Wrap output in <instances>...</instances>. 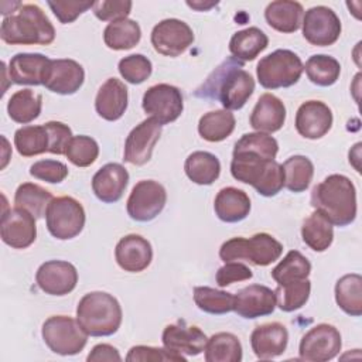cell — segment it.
Masks as SVG:
<instances>
[{
	"label": "cell",
	"mask_w": 362,
	"mask_h": 362,
	"mask_svg": "<svg viewBox=\"0 0 362 362\" xmlns=\"http://www.w3.org/2000/svg\"><path fill=\"white\" fill-rule=\"evenodd\" d=\"M284 187L291 192H303L308 188L314 175V165L305 156H291L283 164Z\"/></svg>",
	"instance_id": "obj_39"
},
{
	"label": "cell",
	"mask_w": 362,
	"mask_h": 362,
	"mask_svg": "<svg viewBox=\"0 0 362 362\" xmlns=\"http://www.w3.org/2000/svg\"><path fill=\"white\" fill-rule=\"evenodd\" d=\"M141 106L150 117L163 126L175 122L181 116L184 100L178 88L168 83H157L144 92Z\"/></svg>",
	"instance_id": "obj_10"
},
{
	"label": "cell",
	"mask_w": 362,
	"mask_h": 362,
	"mask_svg": "<svg viewBox=\"0 0 362 362\" xmlns=\"http://www.w3.org/2000/svg\"><path fill=\"white\" fill-rule=\"evenodd\" d=\"M1 240L13 249H25L37 238L35 218L25 209L14 206L3 211L0 225Z\"/></svg>",
	"instance_id": "obj_16"
},
{
	"label": "cell",
	"mask_w": 362,
	"mask_h": 362,
	"mask_svg": "<svg viewBox=\"0 0 362 362\" xmlns=\"http://www.w3.org/2000/svg\"><path fill=\"white\" fill-rule=\"evenodd\" d=\"M14 146L20 156L33 157L48 151L49 137L44 124L23 126L14 133Z\"/></svg>",
	"instance_id": "obj_41"
},
{
	"label": "cell",
	"mask_w": 362,
	"mask_h": 362,
	"mask_svg": "<svg viewBox=\"0 0 362 362\" xmlns=\"http://www.w3.org/2000/svg\"><path fill=\"white\" fill-rule=\"evenodd\" d=\"M127 362H146V361H175V362H185L187 358L182 355H177L170 352L165 348H156L147 345H136L132 346L129 354L126 355Z\"/></svg>",
	"instance_id": "obj_47"
},
{
	"label": "cell",
	"mask_w": 362,
	"mask_h": 362,
	"mask_svg": "<svg viewBox=\"0 0 362 362\" xmlns=\"http://www.w3.org/2000/svg\"><path fill=\"white\" fill-rule=\"evenodd\" d=\"M119 72L124 81L133 85L143 83L150 78L153 66L147 57L141 54H132L119 61Z\"/></svg>",
	"instance_id": "obj_46"
},
{
	"label": "cell",
	"mask_w": 362,
	"mask_h": 362,
	"mask_svg": "<svg viewBox=\"0 0 362 362\" xmlns=\"http://www.w3.org/2000/svg\"><path fill=\"white\" fill-rule=\"evenodd\" d=\"M283 253V245L272 235L260 232L246 239L242 236L232 238L222 243L219 249L221 260L238 262L247 260L256 266H269Z\"/></svg>",
	"instance_id": "obj_6"
},
{
	"label": "cell",
	"mask_w": 362,
	"mask_h": 362,
	"mask_svg": "<svg viewBox=\"0 0 362 362\" xmlns=\"http://www.w3.org/2000/svg\"><path fill=\"white\" fill-rule=\"evenodd\" d=\"M242 68V61L229 57L195 90V96L216 99L226 110L242 109L255 90L252 75Z\"/></svg>",
	"instance_id": "obj_2"
},
{
	"label": "cell",
	"mask_w": 362,
	"mask_h": 362,
	"mask_svg": "<svg viewBox=\"0 0 362 362\" xmlns=\"http://www.w3.org/2000/svg\"><path fill=\"white\" fill-rule=\"evenodd\" d=\"M52 199L54 197L48 189L33 182H24L18 185L14 194V205L17 208L25 209L35 219H40L45 215L47 208Z\"/></svg>",
	"instance_id": "obj_37"
},
{
	"label": "cell",
	"mask_w": 362,
	"mask_h": 362,
	"mask_svg": "<svg viewBox=\"0 0 362 362\" xmlns=\"http://www.w3.org/2000/svg\"><path fill=\"white\" fill-rule=\"evenodd\" d=\"M45 222L48 232L54 238L59 240L72 239L85 226L83 206L72 197H57L47 208Z\"/></svg>",
	"instance_id": "obj_9"
},
{
	"label": "cell",
	"mask_w": 362,
	"mask_h": 362,
	"mask_svg": "<svg viewBox=\"0 0 362 362\" xmlns=\"http://www.w3.org/2000/svg\"><path fill=\"white\" fill-rule=\"evenodd\" d=\"M141 30L137 21L130 18H120L112 21L103 30V41L107 48L115 51L130 49L139 44Z\"/></svg>",
	"instance_id": "obj_33"
},
{
	"label": "cell",
	"mask_w": 362,
	"mask_h": 362,
	"mask_svg": "<svg viewBox=\"0 0 362 362\" xmlns=\"http://www.w3.org/2000/svg\"><path fill=\"white\" fill-rule=\"evenodd\" d=\"M122 307L109 293L92 291L85 294L76 307V320L90 337H109L122 324Z\"/></svg>",
	"instance_id": "obj_5"
},
{
	"label": "cell",
	"mask_w": 362,
	"mask_h": 362,
	"mask_svg": "<svg viewBox=\"0 0 362 362\" xmlns=\"http://www.w3.org/2000/svg\"><path fill=\"white\" fill-rule=\"evenodd\" d=\"M235 124L236 120L230 110H211L201 116L198 122V133L204 140L218 143L232 134V132L235 130Z\"/></svg>",
	"instance_id": "obj_32"
},
{
	"label": "cell",
	"mask_w": 362,
	"mask_h": 362,
	"mask_svg": "<svg viewBox=\"0 0 362 362\" xmlns=\"http://www.w3.org/2000/svg\"><path fill=\"white\" fill-rule=\"evenodd\" d=\"M301 238L303 242L314 252H324L334 240V229L329 221L315 211L304 219L301 226Z\"/></svg>",
	"instance_id": "obj_36"
},
{
	"label": "cell",
	"mask_w": 362,
	"mask_h": 362,
	"mask_svg": "<svg viewBox=\"0 0 362 362\" xmlns=\"http://www.w3.org/2000/svg\"><path fill=\"white\" fill-rule=\"evenodd\" d=\"M35 281L45 294L65 296L76 287L78 272L69 262L49 260L38 267Z\"/></svg>",
	"instance_id": "obj_17"
},
{
	"label": "cell",
	"mask_w": 362,
	"mask_h": 362,
	"mask_svg": "<svg viewBox=\"0 0 362 362\" xmlns=\"http://www.w3.org/2000/svg\"><path fill=\"white\" fill-rule=\"evenodd\" d=\"M187 4L198 11H205V10H209L211 7L216 6L218 1H211V3H202V1H187Z\"/></svg>",
	"instance_id": "obj_54"
},
{
	"label": "cell",
	"mask_w": 362,
	"mask_h": 362,
	"mask_svg": "<svg viewBox=\"0 0 362 362\" xmlns=\"http://www.w3.org/2000/svg\"><path fill=\"white\" fill-rule=\"evenodd\" d=\"M85 81L82 65L74 59H51L42 86L58 95H74Z\"/></svg>",
	"instance_id": "obj_19"
},
{
	"label": "cell",
	"mask_w": 362,
	"mask_h": 362,
	"mask_svg": "<svg viewBox=\"0 0 362 362\" xmlns=\"http://www.w3.org/2000/svg\"><path fill=\"white\" fill-rule=\"evenodd\" d=\"M129 173L117 163H107L92 178V189L96 198L105 204L117 202L127 187Z\"/></svg>",
	"instance_id": "obj_23"
},
{
	"label": "cell",
	"mask_w": 362,
	"mask_h": 362,
	"mask_svg": "<svg viewBox=\"0 0 362 362\" xmlns=\"http://www.w3.org/2000/svg\"><path fill=\"white\" fill-rule=\"evenodd\" d=\"M252 270L240 262H226L216 272V283L219 287L230 286L236 281H245L252 279Z\"/></svg>",
	"instance_id": "obj_52"
},
{
	"label": "cell",
	"mask_w": 362,
	"mask_h": 362,
	"mask_svg": "<svg viewBox=\"0 0 362 362\" xmlns=\"http://www.w3.org/2000/svg\"><path fill=\"white\" fill-rule=\"evenodd\" d=\"M0 37L10 45H49L55 38V28L37 4H21L4 17Z\"/></svg>",
	"instance_id": "obj_4"
},
{
	"label": "cell",
	"mask_w": 362,
	"mask_h": 362,
	"mask_svg": "<svg viewBox=\"0 0 362 362\" xmlns=\"http://www.w3.org/2000/svg\"><path fill=\"white\" fill-rule=\"evenodd\" d=\"M51 59L42 54L20 52L8 62V75L17 85H42Z\"/></svg>",
	"instance_id": "obj_25"
},
{
	"label": "cell",
	"mask_w": 362,
	"mask_h": 362,
	"mask_svg": "<svg viewBox=\"0 0 362 362\" xmlns=\"http://www.w3.org/2000/svg\"><path fill=\"white\" fill-rule=\"evenodd\" d=\"M42 109V96L33 89H21L11 95L7 103L10 119L20 124L35 120Z\"/></svg>",
	"instance_id": "obj_35"
},
{
	"label": "cell",
	"mask_w": 362,
	"mask_h": 362,
	"mask_svg": "<svg viewBox=\"0 0 362 362\" xmlns=\"http://www.w3.org/2000/svg\"><path fill=\"white\" fill-rule=\"evenodd\" d=\"M269 45L267 35L257 27L238 31L229 41V51L233 58L245 62L253 61Z\"/></svg>",
	"instance_id": "obj_30"
},
{
	"label": "cell",
	"mask_w": 362,
	"mask_h": 362,
	"mask_svg": "<svg viewBox=\"0 0 362 362\" xmlns=\"http://www.w3.org/2000/svg\"><path fill=\"white\" fill-rule=\"evenodd\" d=\"M165 202L167 192L160 182L154 180H141L133 187L126 208L133 221L148 222L164 209Z\"/></svg>",
	"instance_id": "obj_11"
},
{
	"label": "cell",
	"mask_w": 362,
	"mask_h": 362,
	"mask_svg": "<svg viewBox=\"0 0 362 362\" xmlns=\"http://www.w3.org/2000/svg\"><path fill=\"white\" fill-rule=\"evenodd\" d=\"M206 362H240L242 345L236 335L230 332H218L208 338L205 345Z\"/></svg>",
	"instance_id": "obj_38"
},
{
	"label": "cell",
	"mask_w": 362,
	"mask_h": 362,
	"mask_svg": "<svg viewBox=\"0 0 362 362\" xmlns=\"http://www.w3.org/2000/svg\"><path fill=\"white\" fill-rule=\"evenodd\" d=\"M303 37L315 47H328L341 35V20L335 11L325 6H315L303 16Z\"/></svg>",
	"instance_id": "obj_13"
},
{
	"label": "cell",
	"mask_w": 362,
	"mask_h": 362,
	"mask_svg": "<svg viewBox=\"0 0 362 362\" xmlns=\"http://www.w3.org/2000/svg\"><path fill=\"white\" fill-rule=\"evenodd\" d=\"M311 273V263L308 259L301 255L298 250H290L283 260L272 270V277L274 281L281 286L291 281H298L308 279Z\"/></svg>",
	"instance_id": "obj_40"
},
{
	"label": "cell",
	"mask_w": 362,
	"mask_h": 362,
	"mask_svg": "<svg viewBox=\"0 0 362 362\" xmlns=\"http://www.w3.org/2000/svg\"><path fill=\"white\" fill-rule=\"evenodd\" d=\"M151 45L156 52L165 57H178L194 42L191 27L178 18H165L154 25Z\"/></svg>",
	"instance_id": "obj_14"
},
{
	"label": "cell",
	"mask_w": 362,
	"mask_h": 362,
	"mask_svg": "<svg viewBox=\"0 0 362 362\" xmlns=\"http://www.w3.org/2000/svg\"><path fill=\"white\" fill-rule=\"evenodd\" d=\"M42 339L45 345L58 355L71 356L79 354L88 341V334L78 320L68 315H52L42 324Z\"/></svg>",
	"instance_id": "obj_8"
},
{
	"label": "cell",
	"mask_w": 362,
	"mask_h": 362,
	"mask_svg": "<svg viewBox=\"0 0 362 362\" xmlns=\"http://www.w3.org/2000/svg\"><path fill=\"white\" fill-rule=\"evenodd\" d=\"M304 8L298 1L277 0L267 4L264 18L267 24L279 33L290 34L300 28L303 23Z\"/></svg>",
	"instance_id": "obj_29"
},
{
	"label": "cell",
	"mask_w": 362,
	"mask_h": 362,
	"mask_svg": "<svg viewBox=\"0 0 362 362\" xmlns=\"http://www.w3.org/2000/svg\"><path fill=\"white\" fill-rule=\"evenodd\" d=\"M194 301L201 311L216 315L230 313L235 307V296L232 293L206 286L194 288Z\"/></svg>",
	"instance_id": "obj_43"
},
{
	"label": "cell",
	"mask_w": 362,
	"mask_h": 362,
	"mask_svg": "<svg viewBox=\"0 0 362 362\" xmlns=\"http://www.w3.org/2000/svg\"><path fill=\"white\" fill-rule=\"evenodd\" d=\"M65 156L76 167H89L99 156V146L96 140L89 136H74L68 144Z\"/></svg>",
	"instance_id": "obj_45"
},
{
	"label": "cell",
	"mask_w": 362,
	"mask_h": 362,
	"mask_svg": "<svg viewBox=\"0 0 362 362\" xmlns=\"http://www.w3.org/2000/svg\"><path fill=\"white\" fill-rule=\"evenodd\" d=\"M286 122V106L273 93H263L250 115V126L260 133H274Z\"/></svg>",
	"instance_id": "obj_27"
},
{
	"label": "cell",
	"mask_w": 362,
	"mask_h": 362,
	"mask_svg": "<svg viewBox=\"0 0 362 362\" xmlns=\"http://www.w3.org/2000/svg\"><path fill=\"white\" fill-rule=\"evenodd\" d=\"M311 206L331 225L346 226L356 218V189L342 174L328 175L311 191Z\"/></svg>",
	"instance_id": "obj_3"
},
{
	"label": "cell",
	"mask_w": 362,
	"mask_h": 362,
	"mask_svg": "<svg viewBox=\"0 0 362 362\" xmlns=\"http://www.w3.org/2000/svg\"><path fill=\"white\" fill-rule=\"evenodd\" d=\"M30 175L51 184L62 182L68 175V168L57 160H40L30 167Z\"/></svg>",
	"instance_id": "obj_48"
},
{
	"label": "cell",
	"mask_w": 362,
	"mask_h": 362,
	"mask_svg": "<svg viewBox=\"0 0 362 362\" xmlns=\"http://www.w3.org/2000/svg\"><path fill=\"white\" fill-rule=\"evenodd\" d=\"M332 127V112L321 100H307L297 109L296 129L300 136L317 140Z\"/></svg>",
	"instance_id": "obj_20"
},
{
	"label": "cell",
	"mask_w": 362,
	"mask_h": 362,
	"mask_svg": "<svg viewBox=\"0 0 362 362\" xmlns=\"http://www.w3.org/2000/svg\"><path fill=\"white\" fill-rule=\"evenodd\" d=\"M161 341L170 352L182 356H197L205 351L208 338L197 325H187L185 321H178L164 328Z\"/></svg>",
	"instance_id": "obj_18"
},
{
	"label": "cell",
	"mask_w": 362,
	"mask_h": 362,
	"mask_svg": "<svg viewBox=\"0 0 362 362\" xmlns=\"http://www.w3.org/2000/svg\"><path fill=\"white\" fill-rule=\"evenodd\" d=\"M279 143L267 133H246L236 143L230 174L235 180L252 185L263 197H274L284 187L281 164L276 161Z\"/></svg>",
	"instance_id": "obj_1"
},
{
	"label": "cell",
	"mask_w": 362,
	"mask_h": 362,
	"mask_svg": "<svg viewBox=\"0 0 362 362\" xmlns=\"http://www.w3.org/2000/svg\"><path fill=\"white\" fill-rule=\"evenodd\" d=\"M276 308V296L274 290L262 286L250 284L235 294V307L233 311L247 320L259 318L269 315Z\"/></svg>",
	"instance_id": "obj_21"
},
{
	"label": "cell",
	"mask_w": 362,
	"mask_h": 362,
	"mask_svg": "<svg viewBox=\"0 0 362 362\" xmlns=\"http://www.w3.org/2000/svg\"><path fill=\"white\" fill-rule=\"evenodd\" d=\"M287 342V328L280 322L257 325L250 335L252 351L259 359H272L280 356L286 351Z\"/></svg>",
	"instance_id": "obj_24"
},
{
	"label": "cell",
	"mask_w": 362,
	"mask_h": 362,
	"mask_svg": "<svg viewBox=\"0 0 362 362\" xmlns=\"http://www.w3.org/2000/svg\"><path fill=\"white\" fill-rule=\"evenodd\" d=\"M310 291L311 281L308 279L277 286V288L274 290L276 305L284 313L296 311L305 305L310 297Z\"/></svg>",
	"instance_id": "obj_44"
},
{
	"label": "cell",
	"mask_w": 362,
	"mask_h": 362,
	"mask_svg": "<svg viewBox=\"0 0 362 362\" xmlns=\"http://www.w3.org/2000/svg\"><path fill=\"white\" fill-rule=\"evenodd\" d=\"M341 346V334L334 325L317 324L303 335L298 354L303 361L327 362L339 354Z\"/></svg>",
	"instance_id": "obj_12"
},
{
	"label": "cell",
	"mask_w": 362,
	"mask_h": 362,
	"mask_svg": "<svg viewBox=\"0 0 362 362\" xmlns=\"http://www.w3.org/2000/svg\"><path fill=\"white\" fill-rule=\"evenodd\" d=\"M49 137V148L48 153L62 156L66 153L68 144L71 141L72 132L71 129L62 122H48L44 124Z\"/></svg>",
	"instance_id": "obj_50"
},
{
	"label": "cell",
	"mask_w": 362,
	"mask_h": 362,
	"mask_svg": "<svg viewBox=\"0 0 362 362\" xmlns=\"http://www.w3.org/2000/svg\"><path fill=\"white\" fill-rule=\"evenodd\" d=\"M214 209L216 216L226 223H235L243 221L250 212L249 195L235 187L222 188L214 201Z\"/></svg>",
	"instance_id": "obj_28"
},
{
	"label": "cell",
	"mask_w": 362,
	"mask_h": 362,
	"mask_svg": "<svg viewBox=\"0 0 362 362\" xmlns=\"http://www.w3.org/2000/svg\"><path fill=\"white\" fill-rule=\"evenodd\" d=\"M184 170L192 182L198 185H211L221 174V163L216 156L208 151H194L187 157Z\"/></svg>",
	"instance_id": "obj_31"
},
{
	"label": "cell",
	"mask_w": 362,
	"mask_h": 362,
	"mask_svg": "<svg viewBox=\"0 0 362 362\" xmlns=\"http://www.w3.org/2000/svg\"><path fill=\"white\" fill-rule=\"evenodd\" d=\"M160 136L161 124L153 117L144 119L126 137L123 160L133 165L146 164L151 158L154 146Z\"/></svg>",
	"instance_id": "obj_15"
},
{
	"label": "cell",
	"mask_w": 362,
	"mask_h": 362,
	"mask_svg": "<svg viewBox=\"0 0 362 362\" xmlns=\"http://www.w3.org/2000/svg\"><path fill=\"white\" fill-rule=\"evenodd\" d=\"M86 361L88 362H100V361L120 362L122 356L115 346H112L109 344H98L92 348V351L86 356Z\"/></svg>",
	"instance_id": "obj_53"
},
{
	"label": "cell",
	"mask_w": 362,
	"mask_h": 362,
	"mask_svg": "<svg viewBox=\"0 0 362 362\" xmlns=\"http://www.w3.org/2000/svg\"><path fill=\"white\" fill-rule=\"evenodd\" d=\"M96 113L107 120H119L127 109V88L117 78H109L99 88L95 99Z\"/></svg>",
	"instance_id": "obj_26"
},
{
	"label": "cell",
	"mask_w": 362,
	"mask_h": 362,
	"mask_svg": "<svg viewBox=\"0 0 362 362\" xmlns=\"http://www.w3.org/2000/svg\"><path fill=\"white\" fill-rule=\"evenodd\" d=\"M115 257L124 272L139 273L150 266L153 260V249L146 238L130 233L117 242Z\"/></svg>",
	"instance_id": "obj_22"
},
{
	"label": "cell",
	"mask_w": 362,
	"mask_h": 362,
	"mask_svg": "<svg viewBox=\"0 0 362 362\" xmlns=\"http://www.w3.org/2000/svg\"><path fill=\"white\" fill-rule=\"evenodd\" d=\"M93 14L102 21H116L127 18L132 10V1L129 0H99L93 1Z\"/></svg>",
	"instance_id": "obj_49"
},
{
	"label": "cell",
	"mask_w": 362,
	"mask_h": 362,
	"mask_svg": "<svg viewBox=\"0 0 362 362\" xmlns=\"http://www.w3.org/2000/svg\"><path fill=\"white\" fill-rule=\"evenodd\" d=\"M303 71L300 57L290 49H276L263 57L256 66L257 81L264 89L293 86L298 82Z\"/></svg>",
	"instance_id": "obj_7"
},
{
	"label": "cell",
	"mask_w": 362,
	"mask_h": 362,
	"mask_svg": "<svg viewBox=\"0 0 362 362\" xmlns=\"http://www.w3.org/2000/svg\"><path fill=\"white\" fill-rule=\"evenodd\" d=\"M305 74L308 79L317 86H331L334 85L341 74L339 62L325 54L311 55L305 62Z\"/></svg>",
	"instance_id": "obj_42"
},
{
	"label": "cell",
	"mask_w": 362,
	"mask_h": 362,
	"mask_svg": "<svg viewBox=\"0 0 362 362\" xmlns=\"http://www.w3.org/2000/svg\"><path fill=\"white\" fill-rule=\"evenodd\" d=\"M48 6L59 23L69 24L82 13L92 8L93 1H48Z\"/></svg>",
	"instance_id": "obj_51"
},
{
	"label": "cell",
	"mask_w": 362,
	"mask_h": 362,
	"mask_svg": "<svg viewBox=\"0 0 362 362\" xmlns=\"http://www.w3.org/2000/svg\"><path fill=\"white\" fill-rule=\"evenodd\" d=\"M338 307L352 317L362 314V277L358 273L342 276L335 284Z\"/></svg>",
	"instance_id": "obj_34"
}]
</instances>
